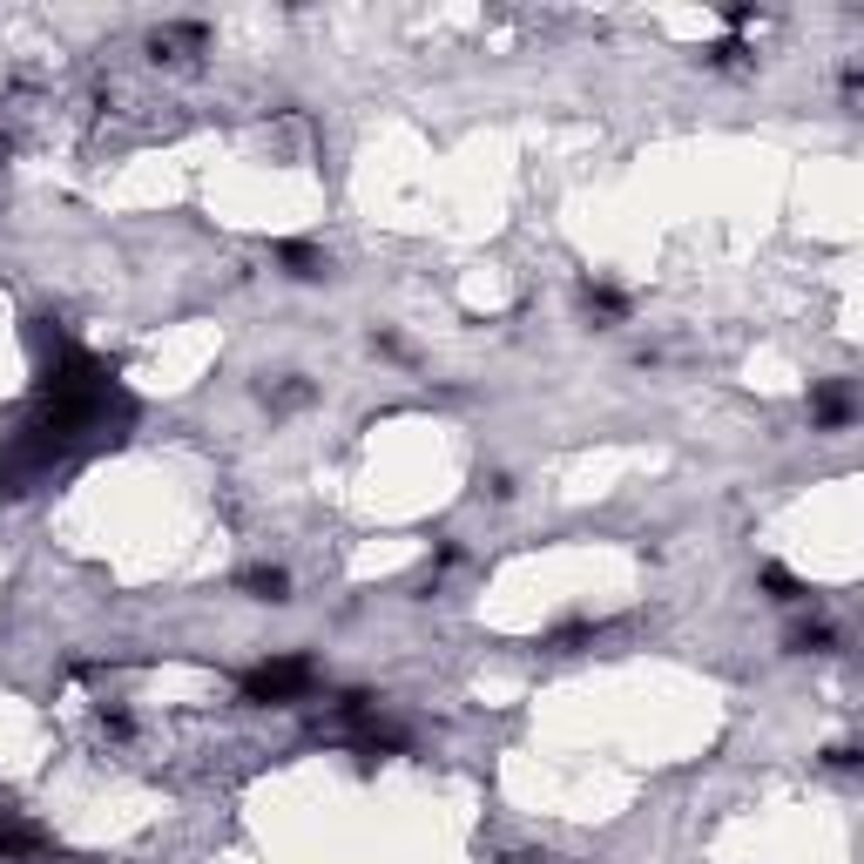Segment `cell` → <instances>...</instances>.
Instances as JSON below:
<instances>
[{"mask_svg": "<svg viewBox=\"0 0 864 864\" xmlns=\"http://www.w3.org/2000/svg\"><path fill=\"white\" fill-rule=\"evenodd\" d=\"M311 682H318V669H311L304 655H284V662H264V669H250V676H244V696H250V702H291V696H304Z\"/></svg>", "mask_w": 864, "mask_h": 864, "instance_id": "1", "label": "cell"}, {"mask_svg": "<svg viewBox=\"0 0 864 864\" xmlns=\"http://www.w3.org/2000/svg\"><path fill=\"white\" fill-rule=\"evenodd\" d=\"M42 851H48V831H34V824L0 817V857H42Z\"/></svg>", "mask_w": 864, "mask_h": 864, "instance_id": "2", "label": "cell"}, {"mask_svg": "<svg viewBox=\"0 0 864 864\" xmlns=\"http://www.w3.org/2000/svg\"><path fill=\"white\" fill-rule=\"evenodd\" d=\"M244 587H250V595H264V602H278L284 587H291V574H284V568H250Z\"/></svg>", "mask_w": 864, "mask_h": 864, "instance_id": "3", "label": "cell"}, {"mask_svg": "<svg viewBox=\"0 0 864 864\" xmlns=\"http://www.w3.org/2000/svg\"><path fill=\"white\" fill-rule=\"evenodd\" d=\"M278 257H284V264L297 270V278H318V270H325V257H318V250H311V244H284Z\"/></svg>", "mask_w": 864, "mask_h": 864, "instance_id": "4", "label": "cell"}]
</instances>
